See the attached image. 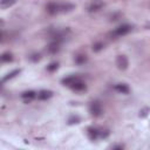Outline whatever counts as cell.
I'll use <instances>...</instances> for the list:
<instances>
[{
	"label": "cell",
	"mask_w": 150,
	"mask_h": 150,
	"mask_svg": "<svg viewBox=\"0 0 150 150\" xmlns=\"http://www.w3.org/2000/svg\"><path fill=\"white\" fill-rule=\"evenodd\" d=\"M132 29V26L129 25V23H122L120 26H117L112 32H110V36L111 39H117V38H121V36H124L127 34H129Z\"/></svg>",
	"instance_id": "cell-1"
},
{
	"label": "cell",
	"mask_w": 150,
	"mask_h": 150,
	"mask_svg": "<svg viewBox=\"0 0 150 150\" xmlns=\"http://www.w3.org/2000/svg\"><path fill=\"white\" fill-rule=\"evenodd\" d=\"M89 112L91 116L94 117H100L102 114H103V108H102V104L100 101L97 100H94L89 103Z\"/></svg>",
	"instance_id": "cell-2"
},
{
	"label": "cell",
	"mask_w": 150,
	"mask_h": 150,
	"mask_svg": "<svg viewBox=\"0 0 150 150\" xmlns=\"http://www.w3.org/2000/svg\"><path fill=\"white\" fill-rule=\"evenodd\" d=\"M103 6H104L103 0H91L87 7V11L89 13H96V12L101 11L103 8Z\"/></svg>",
	"instance_id": "cell-3"
},
{
	"label": "cell",
	"mask_w": 150,
	"mask_h": 150,
	"mask_svg": "<svg viewBox=\"0 0 150 150\" xmlns=\"http://www.w3.org/2000/svg\"><path fill=\"white\" fill-rule=\"evenodd\" d=\"M116 66H117V68L120 70L128 69V67H129V60H128V57L125 55H123V54L117 55V57H116Z\"/></svg>",
	"instance_id": "cell-4"
},
{
	"label": "cell",
	"mask_w": 150,
	"mask_h": 150,
	"mask_svg": "<svg viewBox=\"0 0 150 150\" xmlns=\"http://www.w3.org/2000/svg\"><path fill=\"white\" fill-rule=\"evenodd\" d=\"M60 50H61V42H59V41L52 40V42L47 46V52H48L49 54H52V55L57 54Z\"/></svg>",
	"instance_id": "cell-5"
},
{
	"label": "cell",
	"mask_w": 150,
	"mask_h": 150,
	"mask_svg": "<svg viewBox=\"0 0 150 150\" xmlns=\"http://www.w3.org/2000/svg\"><path fill=\"white\" fill-rule=\"evenodd\" d=\"M46 11H47V13L49 15H55V14H57L60 12V5L54 2V1H50V2H48L46 5Z\"/></svg>",
	"instance_id": "cell-6"
},
{
	"label": "cell",
	"mask_w": 150,
	"mask_h": 150,
	"mask_svg": "<svg viewBox=\"0 0 150 150\" xmlns=\"http://www.w3.org/2000/svg\"><path fill=\"white\" fill-rule=\"evenodd\" d=\"M71 90H74V91H77V93H80V91H84L86 89H87V84L81 80V79H79L77 81H75L70 87H69Z\"/></svg>",
	"instance_id": "cell-7"
},
{
	"label": "cell",
	"mask_w": 150,
	"mask_h": 150,
	"mask_svg": "<svg viewBox=\"0 0 150 150\" xmlns=\"http://www.w3.org/2000/svg\"><path fill=\"white\" fill-rule=\"evenodd\" d=\"M87 135H88V138L90 141H96L97 138H100V129H97L95 127H88L87 128Z\"/></svg>",
	"instance_id": "cell-8"
},
{
	"label": "cell",
	"mask_w": 150,
	"mask_h": 150,
	"mask_svg": "<svg viewBox=\"0 0 150 150\" xmlns=\"http://www.w3.org/2000/svg\"><path fill=\"white\" fill-rule=\"evenodd\" d=\"M114 89H115L117 93L124 94V95H127V94L130 93V88H129V86H128L127 83H117V84H115Z\"/></svg>",
	"instance_id": "cell-9"
},
{
	"label": "cell",
	"mask_w": 150,
	"mask_h": 150,
	"mask_svg": "<svg viewBox=\"0 0 150 150\" xmlns=\"http://www.w3.org/2000/svg\"><path fill=\"white\" fill-rule=\"evenodd\" d=\"M38 96V93L34 91V90H25L22 94H21V97L25 100L26 103H28L29 101H32L33 98H35Z\"/></svg>",
	"instance_id": "cell-10"
},
{
	"label": "cell",
	"mask_w": 150,
	"mask_h": 150,
	"mask_svg": "<svg viewBox=\"0 0 150 150\" xmlns=\"http://www.w3.org/2000/svg\"><path fill=\"white\" fill-rule=\"evenodd\" d=\"M53 96V91L52 90H48V89H42V90H40L39 93H38V98L39 100H41V101H47V100H49L50 97Z\"/></svg>",
	"instance_id": "cell-11"
},
{
	"label": "cell",
	"mask_w": 150,
	"mask_h": 150,
	"mask_svg": "<svg viewBox=\"0 0 150 150\" xmlns=\"http://www.w3.org/2000/svg\"><path fill=\"white\" fill-rule=\"evenodd\" d=\"M80 77L77 76V75H70V76H67V77H64V79H62V81H61V83L63 84V86H67V87H70L75 81H77Z\"/></svg>",
	"instance_id": "cell-12"
},
{
	"label": "cell",
	"mask_w": 150,
	"mask_h": 150,
	"mask_svg": "<svg viewBox=\"0 0 150 150\" xmlns=\"http://www.w3.org/2000/svg\"><path fill=\"white\" fill-rule=\"evenodd\" d=\"M73 9H75V5L74 4L64 2V4L60 5V12H62V13H68V12H71Z\"/></svg>",
	"instance_id": "cell-13"
},
{
	"label": "cell",
	"mask_w": 150,
	"mask_h": 150,
	"mask_svg": "<svg viewBox=\"0 0 150 150\" xmlns=\"http://www.w3.org/2000/svg\"><path fill=\"white\" fill-rule=\"evenodd\" d=\"M74 61H75L76 64L81 66V64H84V63L88 61V56H87L86 54H77V55L75 56Z\"/></svg>",
	"instance_id": "cell-14"
},
{
	"label": "cell",
	"mask_w": 150,
	"mask_h": 150,
	"mask_svg": "<svg viewBox=\"0 0 150 150\" xmlns=\"http://www.w3.org/2000/svg\"><path fill=\"white\" fill-rule=\"evenodd\" d=\"M20 69H14V70H12L11 73H8V74H6L4 77H2V83L4 82H6V81H8V80H12V79H14L16 75H19L20 74Z\"/></svg>",
	"instance_id": "cell-15"
},
{
	"label": "cell",
	"mask_w": 150,
	"mask_h": 150,
	"mask_svg": "<svg viewBox=\"0 0 150 150\" xmlns=\"http://www.w3.org/2000/svg\"><path fill=\"white\" fill-rule=\"evenodd\" d=\"M81 122V117L79 115H71L68 120H67V123L69 125H73V124H79Z\"/></svg>",
	"instance_id": "cell-16"
},
{
	"label": "cell",
	"mask_w": 150,
	"mask_h": 150,
	"mask_svg": "<svg viewBox=\"0 0 150 150\" xmlns=\"http://www.w3.org/2000/svg\"><path fill=\"white\" fill-rule=\"evenodd\" d=\"M1 61L2 62H12L13 61V54L12 53H9V52H6V53H4L2 55H1Z\"/></svg>",
	"instance_id": "cell-17"
},
{
	"label": "cell",
	"mask_w": 150,
	"mask_h": 150,
	"mask_svg": "<svg viewBox=\"0 0 150 150\" xmlns=\"http://www.w3.org/2000/svg\"><path fill=\"white\" fill-rule=\"evenodd\" d=\"M15 2H16V0H1L0 6H1V8L5 9V8H8V7L13 6Z\"/></svg>",
	"instance_id": "cell-18"
},
{
	"label": "cell",
	"mask_w": 150,
	"mask_h": 150,
	"mask_svg": "<svg viewBox=\"0 0 150 150\" xmlns=\"http://www.w3.org/2000/svg\"><path fill=\"white\" fill-rule=\"evenodd\" d=\"M103 48H104V43L101 42V41H97V42H95V43L93 45V52H95V53L101 52Z\"/></svg>",
	"instance_id": "cell-19"
},
{
	"label": "cell",
	"mask_w": 150,
	"mask_h": 150,
	"mask_svg": "<svg viewBox=\"0 0 150 150\" xmlns=\"http://www.w3.org/2000/svg\"><path fill=\"white\" fill-rule=\"evenodd\" d=\"M57 68H59V62H50V63L47 66V70H48L49 73H54V71H56Z\"/></svg>",
	"instance_id": "cell-20"
},
{
	"label": "cell",
	"mask_w": 150,
	"mask_h": 150,
	"mask_svg": "<svg viewBox=\"0 0 150 150\" xmlns=\"http://www.w3.org/2000/svg\"><path fill=\"white\" fill-rule=\"evenodd\" d=\"M29 60H30L32 62H39V61L41 60V55H40L39 53H32V54L29 55Z\"/></svg>",
	"instance_id": "cell-21"
},
{
	"label": "cell",
	"mask_w": 150,
	"mask_h": 150,
	"mask_svg": "<svg viewBox=\"0 0 150 150\" xmlns=\"http://www.w3.org/2000/svg\"><path fill=\"white\" fill-rule=\"evenodd\" d=\"M149 112H150V108L149 107H145V108H143V109L139 110V117H146L149 115Z\"/></svg>",
	"instance_id": "cell-22"
},
{
	"label": "cell",
	"mask_w": 150,
	"mask_h": 150,
	"mask_svg": "<svg viewBox=\"0 0 150 150\" xmlns=\"http://www.w3.org/2000/svg\"><path fill=\"white\" fill-rule=\"evenodd\" d=\"M110 135V131L108 129H104V130H100V137L101 138H105Z\"/></svg>",
	"instance_id": "cell-23"
},
{
	"label": "cell",
	"mask_w": 150,
	"mask_h": 150,
	"mask_svg": "<svg viewBox=\"0 0 150 150\" xmlns=\"http://www.w3.org/2000/svg\"><path fill=\"white\" fill-rule=\"evenodd\" d=\"M121 16H122V14H121L120 12H117V13H114V14L110 15V20H111V21H116V20H118Z\"/></svg>",
	"instance_id": "cell-24"
},
{
	"label": "cell",
	"mask_w": 150,
	"mask_h": 150,
	"mask_svg": "<svg viewBox=\"0 0 150 150\" xmlns=\"http://www.w3.org/2000/svg\"><path fill=\"white\" fill-rule=\"evenodd\" d=\"M111 148H112V149H123V148H124V145H122V144H118V145H112Z\"/></svg>",
	"instance_id": "cell-25"
}]
</instances>
